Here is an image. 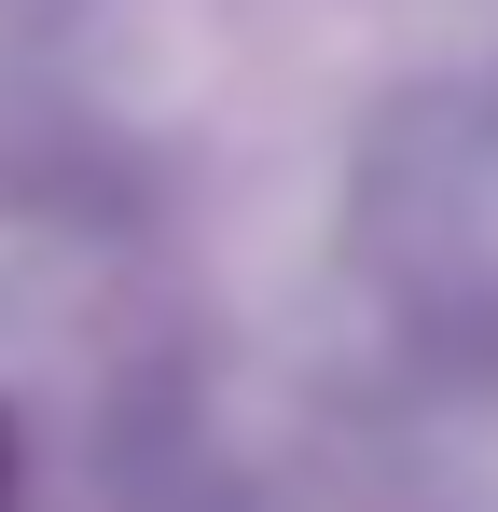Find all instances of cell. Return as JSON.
I'll list each match as a JSON object with an SVG mask.
<instances>
[{"label": "cell", "mask_w": 498, "mask_h": 512, "mask_svg": "<svg viewBox=\"0 0 498 512\" xmlns=\"http://www.w3.org/2000/svg\"><path fill=\"white\" fill-rule=\"evenodd\" d=\"M0 485H14V443H0Z\"/></svg>", "instance_id": "cell-1"}]
</instances>
